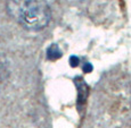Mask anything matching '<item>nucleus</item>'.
<instances>
[{"mask_svg": "<svg viewBox=\"0 0 131 128\" xmlns=\"http://www.w3.org/2000/svg\"><path fill=\"white\" fill-rule=\"evenodd\" d=\"M70 64H71L72 67H77L78 65L80 64V59L78 58L77 56H72L71 58H70Z\"/></svg>", "mask_w": 131, "mask_h": 128, "instance_id": "obj_3", "label": "nucleus"}, {"mask_svg": "<svg viewBox=\"0 0 131 128\" xmlns=\"http://www.w3.org/2000/svg\"><path fill=\"white\" fill-rule=\"evenodd\" d=\"M62 51L57 44H50L47 49V59L48 60H57L62 57Z\"/></svg>", "mask_w": 131, "mask_h": 128, "instance_id": "obj_2", "label": "nucleus"}, {"mask_svg": "<svg viewBox=\"0 0 131 128\" xmlns=\"http://www.w3.org/2000/svg\"><path fill=\"white\" fill-rule=\"evenodd\" d=\"M82 69H83L84 73H91L92 72V65L90 64V62H85L84 66L82 67Z\"/></svg>", "mask_w": 131, "mask_h": 128, "instance_id": "obj_4", "label": "nucleus"}, {"mask_svg": "<svg viewBox=\"0 0 131 128\" xmlns=\"http://www.w3.org/2000/svg\"><path fill=\"white\" fill-rule=\"evenodd\" d=\"M7 11L29 32L42 31L51 19V10L43 0H8Z\"/></svg>", "mask_w": 131, "mask_h": 128, "instance_id": "obj_1", "label": "nucleus"}, {"mask_svg": "<svg viewBox=\"0 0 131 128\" xmlns=\"http://www.w3.org/2000/svg\"><path fill=\"white\" fill-rule=\"evenodd\" d=\"M7 69H6V66L5 65H2V62L0 61V77L4 75V73H6Z\"/></svg>", "mask_w": 131, "mask_h": 128, "instance_id": "obj_5", "label": "nucleus"}]
</instances>
